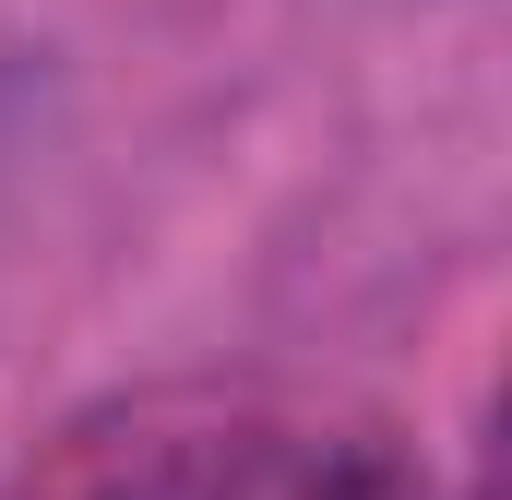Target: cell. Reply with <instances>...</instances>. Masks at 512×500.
<instances>
[{
  "mask_svg": "<svg viewBox=\"0 0 512 500\" xmlns=\"http://www.w3.org/2000/svg\"><path fill=\"white\" fill-rule=\"evenodd\" d=\"M405 477L382 429L298 405L274 381H143L60 417L24 500H370Z\"/></svg>",
  "mask_w": 512,
  "mask_h": 500,
  "instance_id": "cell-1",
  "label": "cell"
},
{
  "mask_svg": "<svg viewBox=\"0 0 512 500\" xmlns=\"http://www.w3.org/2000/svg\"><path fill=\"white\" fill-rule=\"evenodd\" d=\"M370 500H429V489H417V477H393V489H370Z\"/></svg>",
  "mask_w": 512,
  "mask_h": 500,
  "instance_id": "cell-2",
  "label": "cell"
}]
</instances>
